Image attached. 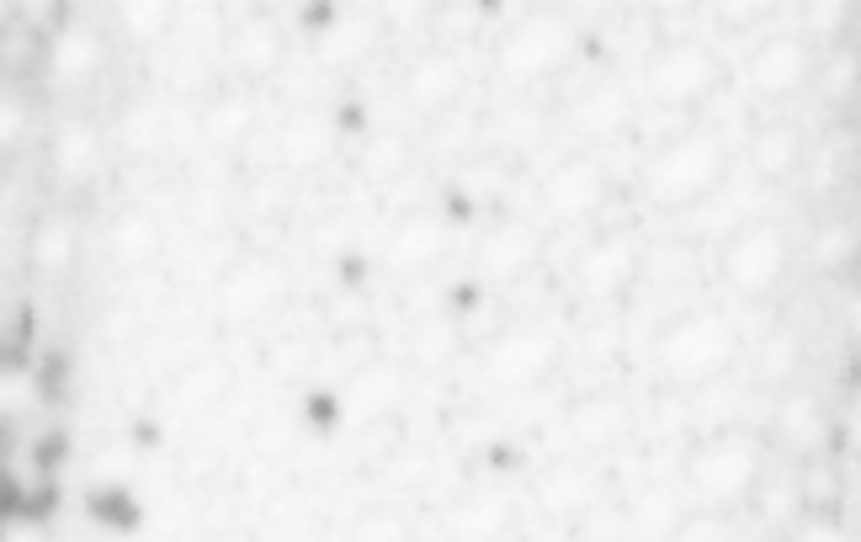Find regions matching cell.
I'll use <instances>...</instances> for the list:
<instances>
[{"mask_svg":"<svg viewBox=\"0 0 861 542\" xmlns=\"http://www.w3.org/2000/svg\"><path fill=\"white\" fill-rule=\"evenodd\" d=\"M86 516L107 532H139L144 527V511L128 489H96V495H86Z\"/></svg>","mask_w":861,"mask_h":542,"instance_id":"obj_1","label":"cell"},{"mask_svg":"<svg viewBox=\"0 0 861 542\" xmlns=\"http://www.w3.org/2000/svg\"><path fill=\"white\" fill-rule=\"evenodd\" d=\"M303 420H309L314 431H335L341 426V394H330V388L303 394Z\"/></svg>","mask_w":861,"mask_h":542,"instance_id":"obj_2","label":"cell"},{"mask_svg":"<svg viewBox=\"0 0 861 542\" xmlns=\"http://www.w3.org/2000/svg\"><path fill=\"white\" fill-rule=\"evenodd\" d=\"M64 452H70V436H64V431H48V436H43V442H38V457H32V463H38V468H48V473H54V468L64 463Z\"/></svg>","mask_w":861,"mask_h":542,"instance_id":"obj_3","label":"cell"},{"mask_svg":"<svg viewBox=\"0 0 861 542\" xmlns=\"http://www.w3.org/2000/svg\"><path fill=\"white\" fill-rule=\"evenodd\" d=\"M38 388H43L48 399H64V357H48L38 367Z\"/></svg>","mask_w":861,"mask_h":542,"instance_id":"obj_4","label":"cell"},{"mask_svg":"<svg viewBox=\"0 0 861 542\" xmlns=\"http://www.w3.org/2000/svg\"><path fill=\"white\" fill-rule=\"evenodd\" d=\"M335 128H341V133H362L367 128V112L357 107V101H346V107L335 112Z\"/></svg>","mask_w":861,"mask_h":542,"instance_id":"obj_5","label":"cell"},{"mask_svg":"<svg viewBox=\"0 0 861 542\" xmlns=\"http://www.w3.org/2000/svg\"><path fill=\"white\" fill-rule=\"evenodd\" d=\"M335 22V6H303V27H314V32H325Z\"/></svg>","mask_w":861,"mask_h":542,"instance_id":"obj_6","label":"cell"},{"mask_svg":"<svg viewBox=\"0 0 861 542\" xmlns=\"http://www.w3.org/2000/svg\"><path fill=\"white\" fill-rule=\"evenodd\" d=\"M452 309H479V287L474 282H458V287H452Z\"/></svg>","mask_w":861,"mask_h":542,"instance_id":"obj_7","label":"cell"},{"mask_svg":"<svg viewBox=\"0 0 861 542\" xmlns=\"http://www.w3.org/2000/svg\"><path fill=\"white\" fill-rule=\"evenodd\" d=\"M128 436H133L139 447H155V442H160V426H155V420H133V431H128Z\"/></svg>","mask_w":861,"mask_h":542,"instance_id":"obj_8","label":"cell"},{"mask_svg":"<svg viewBox=\"0 0 861 542\" xmlns=\"http://www.w3.org/2000/svg\"><path fill=\"white\" fill-rule=\"evenodd\" d=\"M452 218H474V202H468L463 192H452V208H447Z\"/></svg>","mask_w":861,"mask_h":542,"instance_id":"obj_9","label":"cell"},{"mask_svg":"<svg viewBox=\"0 0 861 542\" xmlns=\"http://www.w3.org/2000/svg\"><path fill=\"white\" fill-rule=\"evenodd\" d=\"M341 277H346V282H362L367 266H362V261H341Z\"/></svg>","mask_w":861,"mask_h":542,"instance_id":"obj_10","label":"cell"}]
</instances>
